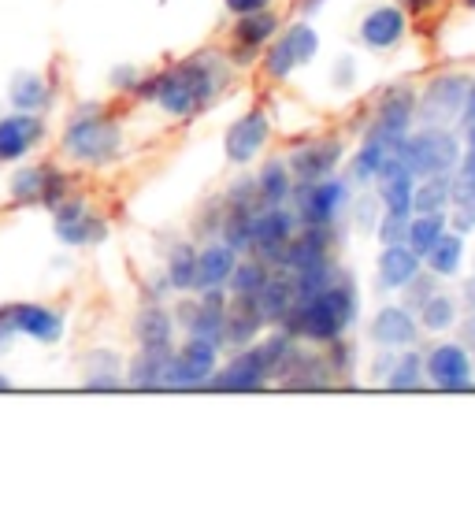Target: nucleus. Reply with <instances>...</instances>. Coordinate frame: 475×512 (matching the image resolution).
Wrapping results in <instances>:
<instances>
[{
    "mask_svg": "<svg viewBox=\"0 0 475 512\" xmlns=\"http://www.w3.org/2000/svg\"><path fill=\"white\" fill-rule=\"evenodd\" d=\"M353 182L346 175H327L320 182H309V186H294V197H290V208L297 212V223L301 227H334L338 219L349 212V201H353Z\"/></svg>",
    "mask_w": 475,
    "mask_h": 512,
    "instance_id": "nucleus-6",
    "label": "nucleus"
},
{
    "mask_svg": "<svg viewBox=\"0 0 475 512\" xmlns=\"http://www.w3.org/2000/svg\"><path fill=\"white\" fill-rule=\"evenodd\" d=\"M457 316H461V305H457V297L442 294V290H435V294H431L424 305H420V312H416V320H420V331H424V334H446V331H453Z\"/></svg>",
    "mask_w": 475,
    "mask_h": 512,
    "instance_id": "nucleus-37",
    "label": "nucleus"
},
{
    "mask_svg": "<svg viewBox=\"0 0 475 512\" xmlns=\"http://www.w3.org/2000/svg\"><path fill=\"white\" fill-rule=\"evenodd\" d=\"M15 338H19V331H15L12 316H8V305H0V357L15 346Z\"/></svg>",
    "mask_w": 475,
    "mask_h": 512,
    "instance_id": "nucleus-48",
    "label": "nucleus"
},
{
    "mask_svg": "<svg viewBox=\"0 0 475 512\" xmlns=\"http://www.w3.org/2000/svg\"><path fill=\"white\" fill-rule=\"evenodd\" d=\"M420 271H424V256H416L405 242L383 245L375 260V286L386 294H401Z\"/></svg>",
    "mask_w": 475,
    "mask_h": 512,
    "instance_id": "nucleus-24",
    "label": "nucleus"
},
{
    "mask_svg": "<svg viewBox=\"0 0 475 512\" xmlns=\"http://www.w3.org/2000/svg\"><path fill=\"white\" fill-rule=\"evenodd\" d=\"M231 86V60L219 52H193L179 64L164 67L138 82V101L160 108L171 119H193L219 101Z\"/></svg>",
    "mask_w": 475,
    "mask_h": 512,
    "instance_id": "nucleus-1",
    "label": "nucleus"
},
{
    "mask_svg": "<svg viewBox=\"0 0 475 512\" xmlns=\"http://www.w3.org/2000/svg\"><path fill=\"white\" fill-rule=\"evenodd\" d=\"M438 0H398V8L405 15H424V12H431Z\"/></svg>",
    "mask_w": 475,
    "mask_h": 512,
    "instance_id": "nucleus-52",
    "label": "nucleus"
},
{
    "mask_svg": "<svg viewBox=\"0 0 475 512\" xmlns=\"http://www.w3.org/2000/svg\"><path fill=\"white\" fill-rule=\"evenodd\" d=\"M227 290H197L193 297L179 301L175 323L186 338H205L212 346L223 342V312H227Z\"/></svg>",
    "mask_w": 475,
    "mask_h": 512,
    "instance_id": "nucleus-14",
    "label": "nucleus"
},
{
    "mask_svg": "<svg viewBox=\"0 0 475 512\" xmlns=\"http://www.w3.org/2000/svg\"><path fill=\"white\" fill-rule=\"evenodd\" d=\"M464 256H468V249H464V234L446 231L424 253V268L431 271V275H438V279H461Z\"/></svg>",
    "mask_w": 475,
    "mask_h": 512,
    "instance_id": "nucleus-32",
    "label": "nucleus"
},
{
    "mask_svg": "<svg viewBox=\"0 0 475 512\" xmlns=\"http://www.w3.org/2000/svg\"><path fill=\"white\" fill-rule=\"evenodd\" d=\"M8 316H12L19 338H30L38 346H60L67 334V316L60 308L41 305V301H8Z\"/></svg>",
    "mask_w": 475,
    "mask_h": 512,
    "instance_id": "nucleus-18",
    "label": "nucleus"
},
{
    "mask_svg": "<svg viewBox=\"0 0 475 512\" xmlns=\"http://www.w3.org/2000/svg\"><path fill=\"white\" fill-rule=\"evenodd\" d=\"M71 197V175L56 164H19L8 179V201L19 208H56Z\"/></svg>",
    "mask_w": 475,
    "mask_h": 512,
    "instance_id": "nucleus-7",
    "label": "nucleus"
},
{
    "mask_svg": "<svg viewBox=\"0 0 475 512\" xmlns=\"http://www.w3.org/2000/svg\"><path fill=\"white\" fill-rule=\"evenodd\" d=\"M424 372L438 394H475V353L461 342H438L427 349Z\"/></svg>",
    "mask_w": 475,
    "mask_h": 512,
    "instance_id": "nucleus-11",
    "label": "nucleus"
},
{
    "mask_svg": "<svg viewBox=\"0 0 475 512\" xmlns=\"http://www.w3.org/2000/svg\"><path fill=\"white\" fill-rule=\"evenodd\" d=\"M416 127V90L409 82H398L383 90V97L375 101L372 123L364 130L360 149L349 156L346 179L353 186H372L375 175L383 171V164L401 149V141L409 138V130Z\"/></svg>",
    "mask_w": 475,
    "mask_h": 512,
    "instance_id": "nucleus-2",
    "label": "nucleus"
},
{
    "mask_svg": "<svg viewBox=\"0 0 475 512\" xmlns=\"http://www.w3.org/2000/svg\"><path fill=\"white\" fill-rule=\"evenodd\" d=\"M435 290H438V275H431V271L424 268L416 279L409 282V286H405V290H401V305L412 308V312H420V305H424Z\"/></svg>",
    "mask_w": 475,
    "mask_h": 512,
    "instance_id": "nucleus-42",
    "label": "nucleus"
},
{
    "mask_svg": "<svg viewBox=\"0 0 475 512\" xmlns=\"http://www.w3.org/2000/svg\"><path fill=\"white\" fill-rule=\"evenodd\" d=\"M223 205H231V208H260L257 179H253V175H245V179L231 182V186H227V193H223Z\"/></svg>",
    "mask_w": 475,
    "mask_h": 512,
    "instance_id": "nucleus-43",
    "label": "nucleus"
},
{
    "mask_svg": "<svg viewBox=\"0 0 475 512\" xmlns=\"http://www.w3.org/2000/svg\"><path fill=\"white\" fill-rule=\"evenodd\" d=\"M398 156L409 164L416 179L424 175H446L461 160V134L453 127H412L409 138L401 141Z\"/></svg>",
    "mask_w": 475,
    "mask_h": 512,
    "instance_id": "nucleus-5",
    "label": "nucleus"
},
{
    "mask_svg": "<svg viewBox=\"0 0 475 512\" xmlns=\"http://www.w3.org/2000/svg\"><path fill=\"white\" fill-rule=\"evenodd\" d=\"M167 360L171 349H138L134 360H127V390H164L167 383Z\"/></svg>",
    "mask_w": 475,
    "mask_h": 512,
    "instance_id": "nucleus-29",
    "label": "nucleus"
},
{
    "mask_svg": "<svg viewBox=\"0 0 475 512\" xmlns=\"http://www.w3.org/2000/svg\"><path fill=\"white\" fill-rule=\"evenodd\" d=\"M457 305H461V312H475V275H464V279H461Z\"/></svg>",
    "mask_w": 475,
    "mask_h": 512,
    "instance_id": "nucleus-51",
    "label": "nucleus"
},
{
    "mask_svg": "<svg viewBox=\"0 0 475 512\" xmlns=\"http://www.w3.org/2000/svg\"><path fill=\"white\" fill-rule=\"evenodd\" d=\"M464 8H472V12H475V0H464Z\"/></svg>",
    "mask_w": 475,
    "mask_h": 512,
    "instance_id": "nucleus-55",
    "label": "nucleus"
},
{
    "mask_svg": "<svg viewBox=\"0 0 475 512\" xmlns=\"http://www.w3.org/2000/svg\"><path fill=\"white\" fill-rule=\"evenodd\" d=\"M450 201H453V171L416 179V190H412V212H450Z\"/></svg>",
    "mask_w": 475,
    "mask_h": 512,
    "instance_id": "nucleus-36",
    "label": "nucleus"
},
{
    "mask_svg": "<svg viewBox=\"0 0 475 512\" xmlns=\"http://www.w3.org/2000/svg\"><path fill=\"white\" fill-rule=\"evenodd\" d=\"M342 156H346L342 138L323 134V138H309V141H301L297 149H290L286 164L294 171L297 186H309V182H320V179H327V175H334L338 164H342Z\"/></svg>",
    "mask_w": 475,
    "mask_h": 512,
    "instance_id": "nucleus-15",
    "label": "nucleus"
},
{
    "mask_svg": "<svg viewBox=\"0 0 475 512\" xmlns=\"http://www.w3.org/2000/svg\"><path fill=\"white\" fill-rule=\"evenodd\" d=\"M420 320L416 312L405 305H383L372 312L368 320V342L375 349H409L420 342Z\"/></svg>",
    "mask_w": 475,
    "mask_h": 512,
    "instance_id": "nucleus-19",
    "label": "nucleus"
},
{
    "mask_svg": "<svg viewBox=\"0 0 475 512\" xmlns=\"http://www.w3.org/2000/svg\"><path fill=\"white\" fill-rule=\"evenodd\" d=\"M219 368V346L205 342V338H186L175 342L171 360H167V383L164 390H205L208 379Z\"/></svg>",
    "mask_w": 475,
    "mask_h": 512,
    "instance_id": "nucleus-13",
    "label": "nucleus"
},
{
    "mask_svg": "<svg viewBox=\"0 0 475 512\" xmlns=\"http://www.w3.org/2000/svg\"><path fill=\"white\" fill-rule=\"evenodd\" d=\"M123 357L116 349H93L82 357V386L93 394H119L127 390V375H123Z\"/></svg>",
    "mask_w": 475,
    "mask_h": 512,
    "instance_id": "nucleus-27",
    "label": "nucleus"
},
{
    "mask_svg": "<svg viewBox=\"0 0 475 512\" xmlns=\"http://www.w3.org/2000/svg\"><path fill=\"white\" fill-rule=\"evenodd\" d=\"M271 275V264L268 260H260L253 253H242L238 256V264L231 271V282H227V294H242V297H257L264 290V282Z\"/></svg>",
    "mask_w": 475,
    "mask_h": 512,
    "instance_id": "nucleus-38",
    "label": "nucleus"
},
{
    "mask_svg": "<svg viewBox=\"0 0 475 512\" xmlns=\"http://www.w3.org/2000/svg\"><path fill=\"white\" fill-rule=\"evenodd\" d=\"M123 123L104 104H78L67 116L60 149L78 167H108L123 153Z\"/></svg>",
    "mask_w": 475,
    "mask_h": 512,
    "instance_id": "nucleus-4",
    "label": "nucleus"
},
{
    "mask_svg": "<svg viewBox=\"0 0 475 512\" xmlns=\"http://www.w3.org/2000/svg\"><path fill=\"white\" fill-rule=\"evenodd\" d=\"M320 353H323V360H327V368H331L334 383H349V375L357 372V346L349 342V334L320 346Z\"/></svg>",
    "mask_w": 475,
    "mask_h": 512,
    "instance_id": "nucleus-40",
    "label": "nucleus"
},
{
    "mask_svg": "<svg viewBox=\"0 0 475 512\" xmlns=\"http://www.w3.org/2000/svg\"><path fill=\"white\" fill-rule=\"evenodd\" d=\"M271 386V368L260 342L245 349H234L227 364H219L216 375L208 379L205 390H216V394H257V390H268Z\"/></svg>",
    "mask_w": 475,
    "mask_h": 512,
    "instance_id": "nucleus-12",
    "label": "nucleus"
},
{
    "mask_svg": "<svg viewBox=\"0 0 475 512\" xmlns=\"http://www.w3.org/2000/svg\"><path fill=\"white\" fill-rule=\"evenodd\" d=\"M12 375H4V372H0V394H8V390H12Z\"/></svg>",
    "mask_w": 475,
    "mask_h": 512,
    "instance_id": "nucleus-54",
    "label": "nucleus"
},
{
    "mask_svg": "<svg viewBox=\"0 0 475 512\" xmlns=\"http://www.w3.org/2000/svg\"><path fill=\"white\" fill-rule=\"evenodd\" d=\"M331 82L334 86H342V90H349V86L357 82V60H353V56H342L331 71Z\"/></svg>",
    "mask_w": 475,
    "mask_h": 512,
    "instance_id": "nucleus-46",
    "label": "nucleus"
},
{
    "mask_svg": "<svg viewBox=\"0 0 475 512\" xmlns=\"http://www.w3.org/2000/svg\"><path fill=\"white\" fill-rule=\"evenodd\" d=\"M453 342H461L468 353H475V312H461L453 323Z\"/></svg>",
    "mask_w": 475,
    "mask_h": 512,
    "instance_id": "nucleus-45",
    "label": "nucleus"
},
{
    "mask_svg": "<svg viewBox=\"0 0 475 512\" xmlns=\"http://www.w3.org/2000/svg\"><path fill=\"white\" fill-rule=\"evenodd\" d=\"M164 279L171 282L175 294H193V282H197V245L193 242L167 245Z\"/></svg>",
    "mask_w": 475,
    "mask_h": 512,
    "instance_id": "nucleus-34",
    "label": "nucleus"
},
{
    "mask_svg": "<svg viewBox=\"0 0 475 512\" xmlns=\"http://www.w3.org/2000/svg\"><path fill=\"white\" fill-rule=\"evenodd\" d=\"M8 104L15 112H49L52 108V86L49 78L38 75V71H19L8 82Z\"/></svg>",
    "mask_w": 475,
    "mask_h": 512,
    "instance_id": "nucleus-31",
    "label": "nucleus"
},
{
    "mask_svg": "<svg viewBox=\"0 0 475 512\" xmlns=\"http://www.w3.org/2000/svg\"><path fill=\"white\" fill-rule=\"evenodd\" d=\"M279 15L271 12V8H260V12H249V15H234V26H231V49H234V60L238 64H249L257 52H264L275 34H279Z\"/></svg>",
    "mask_w": 475,
    "mask_h": 512,
    "instance_id": "nucleus-23",
    "label": "nucleus"
},
{
    "mask_svg": "<svg viewBox=\"0 0 475 512\" xmlns=\"http://www.w3.org/2000/svg\"><path fill=\"white\" fill-rule=\"evenodd\" d=\"M253 179H257L260 205H290L297 182H294L290 164H286V156H268Z\"/></svg>",
    "mask_w": 475,
    "mask_h": 512,
    "instance_id": "nucleus-30",
    "label": "nucleus"
},
{
    "mask_svg": "<svg viewBox=\"0 0 475 512\" xmlns=\"http://www.w3.org/2000/svg\"><path fill=\"white\" fill-rule=\"evenodd\" d=\"M49 127L38 112H8L0 116V164H19L45 141Z\"/></svg>",
    "mask_w": 475,
    "mask_h": 512,
    "instance_id": "nucleus-20",
    "label": "nucleus"
},
{
    "mask_svg": "<svg viewBox=\"0 0 475 512\" xmlns=\"http://www.w3.org/2000/svg\"><path fill=\"white\" fill-rule=\"evenodd\" d=\"M130 331H134L138 349H175L179 323H175V312L164 308V301H145V305L134 312Z\"/></svg>",
    "mask_w": 475,
    "mask_h": 512,
    "instance_id": "nucleus-25",
    "label": "nucleus"
},
{
    "mask_svg": "<svg viewBox=\"0 0 475 512\" xmlns=\"http://www.w3.org/2000/svg\"><path fill=\"white\" fill-rule=\"evenodd\" d=\"M446 231H450V212H412L409 231H405V245L416 256H424Z\"/></svg>",
    "mask_w": 475,
    "mask_h": 512,
    "instance_id": "nucleus-35",
    "label": "nucleus"
},
{
    "mask_svg": "<svg viewBox=\"0 0 475 512\" xmlns=\"http://www.w3.org/2000/svg\"><path fill=\"white\" fill-rule=\"evenodd\" d=\"M468 90V75H435L424 90H416V119L424 127H453L468 104Z\"/></svg>",
    "mask_w": 475,
    "mask_h": 512,
    "instance_id": "nucleus-9",
    "label": "nucleus"
},
{
    "mask_svg": "<svg viewBox=\"0 0 475 512\" xmlns=\"http://www.w3.org/2000/svg\"><path fill=\"white\" fill-rule=\"evenodd\" d=\"M52 234L60 238L67 249H93L108 238V219L82 197H64L60 205L52 208Z\"/></svg>",
    "mask_w": 475,
    "mask_h": 512,
    "instance_id": "nucleus-10",
    "label": "nucleus"
},
{
    "mask_svg": "<svg viewBox=\"0 0 475 512\" xmlns=\"http://www.w3.org/2000/svg\"><path fill=\"white\" fill-rule=\"evenodd\" d=\"M346 216H353V227H357L360 234H375L379 219H383V201H379V193H375V190H364L357 197V201H349V212H346Z\"/></svg>",
    "mask_w": 475,
    "mask_h": 512,
    "instance_id": "nucleus-41",
    "label": "nucleus"
},
{
    "mask_svg": "<svg viewBox=\"0 0 475 512\" xmlns=\"http://www.w3.org/2000/svg\"><path fill=\"white\" fill-rule=\"evenodd\" d=\"M316 52H320L316 26H312L309 19H297V23L283 26V34H275V38L264 45V75H268L271 82H286L297 67L312 64Z\"/></svg>",
    "mask_w": 475,
    "mask_h": 512,
    "instance_id": "nucleus-8",
    "label": "nucleus"
},
{
    "mask_svg": "<svg viewBox=\"0 0 475 512\" xmlns=\"http://www.w3.org/2000/svg\"><path fill=\"white\" fill-rule=\"evenodd\" d=\"M338 264H334V256H323V260H312V264H301V268H290V279L297 286V297L305 301V297L320 294L323 286H331L338 279Z\"/></svg>",
    "mask_w": 475,
    "mask_h": 512,
    "instance_id": "nucleus-39",
    "label": "nucleus"
},
{
    "mask_svg": "<svg viewBox=\"0 0 475 512\" xmlns=\"http://www.w3.org/2000/svg\"><path fill=\"white\" fill-rule=\"evenodd\" d=\"M323 4H327V0H297V12H301V19H312Z\"/></svg>",
    "mask_w": 475,
    "mask_h": 512,
    "instance_id": "nucleus-53",
    "label": "nucleus"
},
{
    "mask_svg": "<svg viewBox=\"0 0 475 512\" xmlns=\"http://www.w3.org/2000/svg\"><path fill=\"white\" fill-rule=\"evenodd\" d=\"M223 8L231 15H249L260 12V8H271V0H223Z\"/></svg>",
    "mask_w": 475,
    "mask_h": 512,
    "instance_id": "nucleus-50",
    "label": "nucleus"
},
{
    "mask_svg": "<svg viewBox=\"0 0 475 512\" xmlns=\"http://www.w3.org/2000/svg\"><path fill=\"white\" fill-rule=\"evenodd\" d=\"M238 256L242 253L231 249L223 238H208V242L197 249V282H193V294H197V290H227Z\"/></svg>",
    "mask_w": 475,
    "mask_h": 512,
    "instance_id": "nucleus-26",
    "label": "nucleus"
},
{
    "mask_svg": "<svg viewBox=\"0 0 475 512\" xmlns=\"http://www.w3.org/2000/svg\"><path fill=\"white\" fill-rule=\"evenodd\" d=\"M398 357V349H379V357L372 360V368H368V383H379L383 386L386 372H390V364Z\"/></svg>",
    "mask_w": 475,
    "mask_h": 512,
    "instance_id": "nucleus-47",
    "label": "nucleus"
},
{
    "mask_svg": "<svg viewBox=\"0 0 475 512\" xmlns=\"http://www.w3.org/2000/svg\"><path fill=\"white\" fill-rule=\"evenodd\" d=\"M138 82H142V71L134 64H116L108 71V86L116 93H134L138 90Z\"/></svg>",
    "mask_w": 475,
    "mask_h": 512,
    "instance_id": "nucleus-44",
    "label": "nucleus"
},
{
    "mask_svg": "<svg viewBox=\"0 0 475 512\" xmlns=\"http://www.w3.org/2000/svg\"><path fill=\"white\" fill-rule=\"evenodd\" d=\"M405 34H409V15L401 12L398 4H375V8L364 12V19L357 26L360 45L372 52L398 49L401 41H405Z\"/></svg>",
    "mask_w": 475,
    "mask_h": 512,
    "instance_id": "nucleus-21",
    "label": "nucleus"
},
{
    "mask_svg": "<svg viewBox=\"0 0 475 512\" xmlns=\"http://www.w3.org/2000/svg\"><path fill=\"white\" fill-rule=\"evenodd\" d=\"M297 212L290 205H260L253 216V238H249V253L275 264V256L290 238L297 234Z\"/></svg>",
    "mask_w": 475,
    "mask_h": 512,
    "instance_id": "nucleus-17",
    "label": "nucleus"
},
{
    "mask_svg": "<svg viewBox=\"0 0 475 512\" xmlns=\"http://www.w3.org/2000/svg\"><path fill=\"white\" fill-rule=\"evenodd\" d=\"M297 301H301V297H297V286H294V279H290V271L271 268L264 290L257 294V305H260V312H264L268 327H279V323L297 308Z\"/></svg>",
    "mask_w": 475,
    "mask_h": 512,
    "instance_id": "nucleus-28",
    "label": "nucleus"
},
{
    "mask_svg": "<svg viewBox=\"0 0 475 512\" xmlns=\"http://www.w3.org/2000/svg\"><path fill=\"white\" fill-rule=\"evenodd\" d=\"M427 386V372H424V353H416V346L398 349V357L390 364V372L383 379V390L390 394H416Z\"/></svg>",
    "mask_w": 475,
    "mask_h": 512,
    "instance_id": "nucleus-33",
    "label": "nucleus"
},
{
    "mask_svg": "<svg viewBox=\"0 0 475 512\" xmlns=\"http://www.w3.org/2000/svg\"><path fill=\"white\" fill-rule=\"evenodd\" d=\"M268 331V320H264V312H260L257 297H242V294H231L227 297V312H223V342L219 349H245L253 346L260 334Z\"/></svg>",
    "mask_w": 475,
    "mask_h": 512,
    "instance_id": "nucleus-22",
    "label": "nucleus"
},
{
    "mask_svg": "<svg viewBox=\"0 0 475 512\" xmlns=\"http://www.w3.org/2000/svg\"><path fill=\"white\" fill-rule=\"evenodd\" d=\"M360 316V294H357V282L349 271H338V279L331 286H323L320 294L305 297L297 301V308L286 316L279 327L290 331L297 342L305 346H327L334 338L349 334V327L357 323Z\"/></svg>",
    "mask_w": 475,
    "mask_h": 512,
    "instance_id": "nucleus-3",
    "label": "nucleus"
},
{
    "mask_svg": "<svg viewBox=\"0 0 475 512\" xmlns=\"http://www.w3.org/2000/svg\"><path fill=\"white\" fill-rule=\"evenodd\" d=\"M268 141H271L268 112L264 108H249V112H242L227 127V134H223V153H227V160L234 167H245L268 149Z\"/></svg>",
    "mask_w": 475,
    "mask_h": 512,
    "instance_id": "nucleus-16",
    "label": "nucleus"
},
{
    "mask_svg": "<svg viewBox=\"0 0 475 512\" xmlns=\"http://www.w3.org/2000/svg\"><path fill=\"white\" fill-rule=\"evenodd\" d=\"M457 123H461L464 138H475V82H472V90H468V104H464V112Z\"/></svg>",
    "mask_w": 475,
    "mask_h": 512,
    "instance_id": "nucleus-49",
    "label": "nucleus"
}]
</instances>
